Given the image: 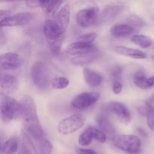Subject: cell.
I'll return each instance as SVG.
<instances>
[{"label": "cell", "instance_id": "obj_1", "mask_svg": "<svg viewBox=\"0 0 154 154\" xmlns=\"http://www.w3.org/2000/svg\"><path fill=\"white\" fill-rule=\"evenodd\" d=\"M21 117L25 123V129L30 137L37 141H43L45 132L41 126L35 103L31 96L26 95L20 101Z\"/></svg>", "mask_w": 154, "mask_h": 154}, {"label": "cell", "instance_id": "obj_2", "mask_svg": "<svg viewBox=\"0 0 154 154\" xmlns=\"http://www.w3.org/2000/svg\"><path fill=\"white\" fill-rule=\"evenodd\" d=\"M113 144L128 154H138L141 152L142 142L136 135H117L113 138Z\"/></svg>", "mask_w": 154, "mask_h": 154}, {"label": "cell", "instance_id": "obj_3", "mask_svg": "<svg viewBox=\"0 0 154 154\" xmlns=\"http://www.w3.org/2000/svg\"><path fill=\"white\" fill-rule=\"evenodd\" d=\"M21 117L20 102L1 93V117L3 122H9Z\"/></svg>", "mask_w": 154, "mask_h": 154}, {"label": "cell", "instance_id": "obj_4", "mask_svg": "<svg viewBox=\"0 0 154 154\" xmlns=\"http://www.w3.org/2000/svg\"><path fill=\"white\" fill-rule=\"evenodd\" d=\"M31 78L34 85L41 90H45L50 85V74L48 67L41 61L35 62L31 68Z\"/></svg>", "mask_w": 154, "mask_h": 154}, {"label": "cell", "instance_id": "obj_5", "mask_svg": "<svg viewBox=\"0 0 154 154\" xmlns=\"http://www.w3.org/2000/svg\"><path fill=\"white\" fill-rule=\"evenodd\" d=\"M85 119L81 114H75L63 119L57 125V131L64 135H70L81 129L84 124Z\"/></svg>", "mask_w": 154, "mask_h": 154}, {"label": "cell", "instance_id": "obj_6", "mask_svg": "<svg viewBox=\"0 0 154 154\" xmlns=\"http://www.w3.org/2000/svg\"><path fill=\"white\" fill-rule=\"evenodd\" d=\"M99 19V8L96 7L82 9L79 11L76 15L77 23L84 28H88L96 25Z\"/></svg>", "mask_w": 154, "mask_h": 154}, {"label": "cell", "instance_id": "obj_7", "mask_svg": "<svg viewBox=\"0 0 154 154\" xmlns=\"http://www.w3.org/2000/svg\"><path fill=\"white\" fill-rule=\"evenodd\" d=\"M100 94L98 92H85L78 95L72 101V107L77 110H84L93 106L99 101Z\"/></svg>", "mask_w": 154, "mask_h": 154}, {"label": "cell", "instance_id": "obj_8", "mask_svg": "<svg viewBox=\"0 0 154 154\" xmlns=\"http://www.w3.org/2000/svg\"><path fill=\"white\" fill-rule=\"evenodd\" d=\"M43 32L48 44L64 41L65 32L62 29L57 21L47 20L44 23Z\"/></svg>", "mask_w": 154, "mask_h": 154}, {"label": "cell", "instance_id": "obj_9", "mask_svg": "<svg viewBox=\"0 0 154 154\" xmlns=\"http://www.w3.org/2000/svg\"><path fill=\"white\" fill-rule=\"evenodd\" d=\"M35 14L29 12H22V13L15 14L8 17L1 19L0 26L1 27H11L17 26L27 25L32 21Z\"/></svg>", "mask_w": 154, "mask_h": 154}, {"label": "cell", "instance_id": "obj_10", "mask_svg": "<svg viewBox=\"0 0 154 154\" xmlns=\"http://www.w3.org/2000/svg\"><path fill=\"white\" fill-rule=\"evenodd\" d=\"M105 108L108 111L115 114L121 123L127 124L131 122L130 111L124 104L119 102H110L105 105Z\"/></svg>", "mask_w": 154, "mask_h": 154}, {"label": "cell", "instance_id": "obj_11", "mask_svg": "<svg viewBox=\"0 0 154 154\" xmlns=\"http://www.w3.org/2000/svg\"><path fill=\"white\" fill-rule=\"evenodd\" d=\"M124 9V5L118 3L109 4L105 6L100 15L101 22L104 24L112 23L117 19Z\"/></svg>", "mask_w": 154, "mask_h": 154}, {"label": "cell", "instance_id": "obj_12", "mask_svg": "<svg viewBox=\"0 0 154 154\" xmlns=\"http://www.w3.org/2000/svg\"><path fill=\"white\" fill-rule=\"evenodd\" d=\"M98 51L97 48L94 45H87L80 42H75L68 45L65 52L69 55L78 57V56L85 55L90 53Z\"/></svg>", "mask_w": 154, "mask_h": 154}, {"label": "cell", "instance_id": "obj_13", "mask_svg": "<svg viewBox=\"0 0 154 154\" xmlns=\"http://www.w3.org/2000/svg\"><path fill=\"white\" fill-rule=\"evenodd\" d=\"M21 62L20 57L16 53H5L0 57V67L2 70H14L20 66Z\"/></svg>", "mask_w": 154, "mask_h": 154}, {"label": "cell", "instance_id": "obj_14", "mask_svg": "<svg viewBox=\"0 0 154 154\" xmlns=\"http://www.w3.org/2000/svg\"><path fill=\"white\" fill-rule=\"evenodd\" d=\"M19 82L14 76L8 74H2L0 79V88L2 94H11L18 88Z\"/></svg>", "mask_w": 154, "mask_h": 154}, {"label": "cell", "instance_id": "obj_15", "mask_svg": "<svg viewBox=\"0 0 154 154\" xmlns=\"http://www.w3.org/2000/svg\"><path fill=\"white\" fill-rule=\"evenodd\" d=\"M133 82L135 86L142 90H147L154 86V76L147 78L143 71L138 70L134 74Z\"/></svg>", "mask_w": 154, "mask_h": 154}, {"label": "cell", "instance_id": "obj_16", "mask_svg": "<svg viewBox=\"0 0 154 154\" xmlns=\"http://www.w3.org/2000/svg\"><path fill=\"white\" fill-rule=\"evenodd\" d=\"M83 76L86 83L91 87H99L103 82V76L94 70L85 68L83 70Z\"/></svg>", "mask_w": 154, "mask_h": 154}, {"label": "cell", "instance_id": "obj_17", "mask_svg": "<svg viewBox=\"0 0 154 154\" xmlns=\"http://www.w3.org/2000/svg\"><path fill=\"white\" fill-rule=\"evenodd\" d=\"M114 51L120 55L135 59V60H143V59L147 58V54L143 51L138 49H133L128 47L122 46V45L114 47Z\"/></svg>", "mask_w": 154, "mask_h": 154}, {"label": "cell", "instance_id": "obj_18", "mask_svg": "<svg viewBox=\"0 0 154 154\" xmlns=\"http://www.w3.org/2000/svg\"><path fill=\"white\" fill-rule=\"evenodd\" d=\"M71 8L69 4H66L60 8L57 15V22L62 29L66 31L70 23Z\"/></svg>", "mask_w": 154, "mask_h": 154}, {"label": "cell", "instance_id": "obj_19", "mask_svg": "<svg viewBox=\"0 0 154 154\" xmlns=\"http://www.w3.org/2000/svg\"><path fill=\"white\" fill-rule=\"evenodd\" d=\"M135 29L126 23L117 24L114 25L111 29V34L114 37L120 38H125L131 35Z\"/></svg>", "mask_w": 154, "mask_h": 154}, {"label": "cell", "instance_id": "obj_20", "mask_svg": "<svg viewBox=\"0 0 154 154\" xmlns=\"http://www.w3.org/2000/svg\"><path fill=\"white\" fill-rule=\"evenodd\" d=\"M99 57H100V53L96 51L95 52L85 54V55L72 57L71 59V62L72 64L75 65V66H85V65L90 64V63L94 62L95 60H98Z\"/></svg>", "mask_w": 154, "mask_h": 154}, {"label": "cell", "instance_id": "obj_21", "mask_svg": "<svg viewBox=\"0 0 154 154\" xmlns=\"http://www.w3.org/2000/svg\"><path fill=\"white\" fill-rule=\"evenodd\" d=\"M138 111L142 115L147 117V126L150 130L154 131V106L150 102H146L145 106L138 108Z\"/></svg>", "mask_w": 154, "mask_h": 154}, {"label": "cell", "instance_id": "obj_22", "mask_svg": "<svg viewBox=\"0 0 154 154\" xmlns=\"http://www.w3.org/2000/svg\"><path fill=\"white\" fill-rule=\"evenodd\" d=\"M96 121H97L98 125L100 126V128L104 132H106V133L110 134V135H113L116 132V129L114 124L104 114L98 115L97 118H96Z\"/></svg>", "mask_w": 154, "mask_h": 154}, {"label": "cell", "instance_id": "obj_23", "mask_svg": "<svg viewBox=\"0 0 154 154\" xmlns=\"http://www.w3.org/2000/svg\"><path fill=\"white\" fill-rule=\"evenodd\" d=\"M63 1H40V7L48 15H53L58 11Z\"/></svg>", "mask_w": 154, "mask_h": 154}, {"label": "cell", "instance_id": "obj_24", "mask_svg": "<svg viewBox=\"0 0 154 154\" xmlns=\"http://www.w3.org/2000/svg\"><path fill=\"white\" fill-rule=\"evenodd\" d=\"M18 150V140L12 137L2 144L1 154H15Z\"/></svg>", "mask_w": 154, "mask_h": 154}, {"label": "cell", "instance_id": "obj_25", "mask_svg": "<svg viewBox=\"0 0 154 154\" xmlns=\"http://www.w3.org/2000/svg\"><path fill=\"white\" fill-rule=\"evenodd\" d=\"M131 40L135 45H138L143 48H150L153 45V40L145 35H133L131 38Z\"/></svg>", "mask_w": 154, "mask_h": 154}, {"label": "cell", "instance_id": "obj_26", "mask_svg": "<svg viewBox=\"0 0 154 154\" xmlns=\"http://www.w3.org/2000/svg\"><path fill=\"white\" fill-rule=\"evenodd\" d=\"M94 139L93 136V127H88L85 131L80 135L78 138V143L83 147H87L92 143Z\"/></svg>", "mask_w": 154, "mask_h": 154}, {"label": "cell", "instance_id": "obj_27", "mask_svg": "<svg viewBox=\"0 0 154 154\" xmlns=\"http://www.w3.org/2000/svg\"><path fill=\"white\" fill-rule=\"evenodd\" d=\"M126 24L132 26V28L135 29V30L141 29L145 26L146 23L142 18L137 15L132 14L126 19Z\"/></svg>", "mask_w": 154, "mask_h": 154}, {"label": "cell", "instance_id": "obj_28", "mask_svg": "<svg viewBox=\"0 0 154 154\" xmlns=\"http://www.w3.org/2000/svg\"><path fill=\"white\" fill-rule=\"evenodd\" d=\"M33 150L34 147L31 144V141L29 140V138L26 135H24L23 137L20 147L18 150L17 154H33Z\"/></svg>", "mask_w": 154, "mask_h": 154}, {"label": "cell", "instance_id": "obj_29", "mask_svg": "<svg viewBox=\"0 0 154 154\" xmlns=\"http://www.w3.org/2000/svg\"><path fill=\"white\" fill-rule=\"evenodd\" d=\"M51 86L56 90H63L69 85V80L66 77L58 76L51 81Z\"/></svg>", "mask_w": 154, "mask_h": 154}, {"label": "cell", "instance_id": "obj_30", "mask_svg": "<svg viewBox=\"0 0 154 154\" xmlns=\"http://www.w3.org/2000/svg\"><path fill=\"white\" fill-rule=\"evenodd\" d=\"M54 147L52 143L48 140H43L39 145L38 154H52Z\"/></svg>", "mask_w": 154, "mask_h": 154}, {"label": "cell", "instance_id": "obj_31", "mask_svg": "<svg viewBox=\"0 0 154 154\" xmlns=\"http://www.w3.org/2000/svg\"><path fill=\"white\" fill-rule=\"evenodd\" d=\"M97 38V34L95 32L87 33V34L82 35L78 38V42H82V43L87 44V45H93V42Z\"/></svg>", "mask_w": 154, "mask_h": 154}, {"label": "cell", "instance_id": "obj_32", "mask_svg": "<svg viewBox=\"0 0 154 154\" xmlns=\"http://www.w3.org/2000/svg\"><path fill=\"white\" fill-rule=\"evenodd\" d=\"M93 136L94 139L100 143H105L107 141V136L105 132L94 127H93Z\"/></svg>", "mask_w": 154, "mask_h": 154}, {"label": "cell", "instance_id": "obj_33", "mask_svg": "<svg viewBox=\"0 0 154 154\" xmlns=\"http://www.w3.org/2000/svg\"><path fill=\"white\" fill-rule=\"evenodd\" d=\"M123 69L120 66H115L111 70V77L114 81H121V75Z\"/></svg>", "mask_w": 154, "mask_h": 154}, {"label": "cell", "instance_id": "obj_34", "mask_svg": "<svg viewBox=\"0 0 154 154\" xmlns=\"http://www.w3.org/2000/svg\"><path fill=\"white\" fill-rule=\"evenodd\" d=\"M123 90V84L121 81H114L112 85V90L115 94H120Z\"/></svg>", "mask_w": 154, "mask_h": 154}, {"label": "cell", "instance_id": "obj_35", "mask_svg": "<svg viewBox=\"0 0 154 154\" xmlns=\"http://www.w3.org/2000/svg\"><path fill=\"white\" fill-rule=\"evenodd\" d=\"M77 153L78 154H97V152L95 151L94 150L84 148H78L77 150Z\"/></svg>", "mask_w": 154, "mask_h": 154}, {"label": "cell", "instance_id": "obj_36", "mask_svg": "<svg viewBox=\"0 0 154 154\" xmlns=\"http://www.w3.org/2000/svg\"><path fill=\"white\" fill-rule=\"evenodd\" d=\"M26 5L29 8H38L40 7V1H26Z\"/></svg>", "mask_w": 154, "mask_h": 154}, {"label": "cell", "instance_id": "obj_37", "mask_svg": "<svg viewBox=\"0 0 154 154\" xmlns=\"http://www.w3.org/2000/svg\"><path fill=\"white\" fill-rule=\"evenodd\" d=\"M148 102H150V104H154V94L150 96V98L148 100Z\"/></svg>", "mask_w": 154, "mask_h": 154}, {"label": "cell", "instance_id": "obj_38", "mask_svg": "<svg viewBox=\"0 0 154 154\" xmlns=\"http://www.w3.org/2000/svg\"><path fill=\"white\" fill-rule=\"evenodd\" d=\"M151 60H153V63H154V56H153V57H151Z\"/></svg>", "mask_w": 154, "mask_h": 154}, {"label": "cell", "instance_id": "obj_39", "mask_svg": "<svg viewBox=\"0 0 154 154\" xmlns=\"http://www.w3.org/2000/svg\"><path fill=\"white\" fill-rule=\"evenodd\" d=\"M153 48H154V46H153Z\"/></svg>", "mask_w": 154, "mask_h": 154}]
</instances>
